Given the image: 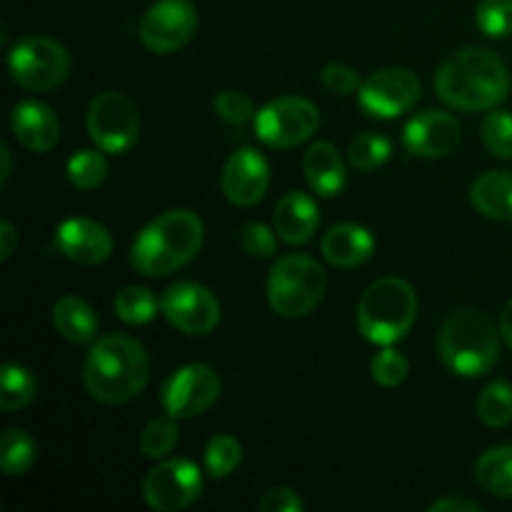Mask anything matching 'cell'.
<instances>
[{
  "label": "cell",
  "instance_id": "obj_11",
  "mask_svg": "<svg viewBox=\"0 0 512 512\" xmlns=\"http://www.w3.org/2000/svg\"><path fill=\"white\" fill-rule=\"evenodd\" d=\"M200 493H203V475L198 465L185 458L163 460L143 480L145 503L158 512L190 508Z\"/></svg>",
  "mask_w": 512,
  "mask_h": 512
},
{
  "label": "cell",
  "instance_id": "obj_41",
  "mask_svg": "<svg viewBox=\"0 0 512 512\" xmlns=\"http://www.w3.org/2000/svg\"><path fill=\"white\" fill-rule=\"evenodd\" d=\"M15 245H18V233H15L13 223L3 220L0 223V260H8L15 253Z\"/></svg>",
  "mask_w": 512,
  "mask_h": 512
},
{
  "label": "cell",
  "instance_id": "obj_37",
  "mask_svg": "<svg viewBox=\"0 0 512 512\" xmlns=\"http://www.w3.org/2000/svg\"><path fill=\"white\" fill-rule=\"evenodd\" d=\"M213 108L218 113V118H223L230 125H243L250 118H255L253 100L248 95L238 93V90H223V93L215 95Z\"/></svg>",
  "mask_w": 512,
  "mask_h": 512
},
{
  "label": "cell",
  "instance_id": "obj_28",
  "mask_svg": "<svg viewBox=\"0 0 512 512\" xmlns=\"http://www.w3.org/2000/svg\"><path fill=\"white\" fill-rule=\"evenodd\" d=\"M158 298L148 288L128 285L115 298V315L128 325H145L158 315Z\"/></svg>",
  "mask_w": 512,
  "mask_h": 512
},
{
  "label": "cell",
  "instance_id": "obj_39",
  "mask_svg": "<svg viewBox=\"0 0 512 512\" xmlns=\"http://www.w3.org/2000/svg\"><path fill=\"white\" fill-rule=\"evenodd\" d=\"M260 510L263 512H303L305 503L295 490L290 488H273L265 493L260 500Z\"/></svg>",
  "mask_w": 512,
  "mask_h": 512
},
{
  "label": "cell",
  "instance_id": "obj_17",
  "mask_svg": "<svg viewBox=\"0 0 512 512\" xmlns=\"http://www.w3.org/2000/svg\"><path fill=\"white\" fill-rule=\"evenodd\" d=\"M55 245L65 258L78 265H98L113 253L110 233L90 218L63 220L55 230Z\"/></svg>",
  "mask_w": 512,
  "mask_h": 512
},
{
  "label": "cell",
  "instance_id": "obj_1",
  "mask_svg": "<svg viewBox=\"0 0 512 512\" xmlns=\"http://www.w3.org/2000/svg\"><path fill=\"white\" fill-rule=\"evenodd\" d=\"M435 93L448 108L463 113L493 110L508 98L510 70L488 48H463L435 73Z\"/></svg>",
  "mask_w": 512,
  "mask_h": 512
},
{
  "label": "cell",
  "instance_id": "obj_21",
  "mask_svg": "<svg viewBox=\"0 0 512 512\" xmlns=\"http://www.w3.org/2000/svg\"><path fill=\"white\" fill-rule=\"evenodd\" d=\"M305 180L320 198H335L345 188V163L338 148L328 140H320L308 148L303 158Z\"/></svg>",
  "mask_w": 512,
  "mask_h": 512
},
{
  "label": "cell",
  "instance_id": "obj_25",
  "mask_svg": "<svg viewBox=\"0 0 512 512\" xmlns=\"http://www.w3.org/2000/svg\"><path fill=\"white\" fill-rule=\"evenodd\" d=\"M38 393V380L33 378L28 368L18 363H5L0 373V408L13 413V410L25 408L35 400Z\"/></svg>",
  "mask_w": 512,
  "mask_h": 512
},
{
  "label": "cell",
  "instance_id": "obj_14",
  "mask_svg": "<svg viewBox=\"0 0 512 512\" xmlns=\"http://www.w3.org/2000/svg\"><path fill=\"white\" fill-rule=\"evenodd\" d=\"M160 310H163L165 320L185 335L213 333L223 315L218 298L198 283L170 285L160 298Z\"/></svg>",
  "mask_w": 512,
  "mask_h": 512
},
{
  "label": "cell",
  "instance_id": "obj_9",
  "mask_svg": "<svg viewBox=\"0 0 512 512\" xmlns=\"http://www.w3.org/2000/svg\"><path fill=\"white\" fill-rule=\"evenodd\" d=\"M88 133L103 153H128L140 135L138 108L120 93H100L88 108Z\"/></svg>",
  "mask_w": 512,
  "mask_h": 512
},
{
  "label": "cell",
  "instance_id": "obj_30",
  "mask_svg": "<svg viewBox=\"0 0 512 512\" xmlns=\"http://www.w3.org/2000/svg\"><path fill=\"white\" fill-rule=\"evenodd\" d=\"M108 175V160L98 150H78L68 160V180L78 190H95Z\"/></svg>",
  "mask_w": 512,
  "mask_h": 512
},
{
  "label": "cell",
  "instance_id": "obj_23",
  "mask_svg": "<svg viewBox=\"0 0 512 512\" xmlns=\"http://www.w3.org/2000/svg\"><path fill=\"white\" fill-rule=\"evenodd\" d=\"M53 325L65 340L75 345L95 343L98 338V315L83 298L65 295L53 308Z\"/></svg>",
  "mask_w": 512,
  "mask_h": 512
},
{
  "label": "cell",
  "instance_id": "obj_38",
  "mask_svg": "<svg viewBox=\"0 0 512 512\" xmlns=\"http://www.w3.org/2000/svg\"><path fill=\"white\" fill-rule=\"evenodd\" d=\"M320 83H323L333 95H350L355 93V90H360L363 80H360L358 70L350 68V65L330 63L325 65L323 73H320Z\"/></svg>",
  "mask_w": 512,
  "mask_h": 512
},
{
  "label": "cell",
  "instance_id": "obj_26",
  "mask_svg": "<svg viewBox=\"0 0 512 512\" xmlns=\"http://www.w3.org/2000/svg\"><path fill=\"white\" fill-rule=\"evenodd\" d=\"M38 458L35 440L25 430L10 428L0 438V468L5 475H23L33 468Z\"/></svg>",
  "mask_w": 512,
  "mask_h": 512
},
{
  "label": "cell",
  "instance_id": "obj_42",
  "mask_svg": "<svg viewBox=\"0 0 512 512\" xmlns=\"http://www.w3.org/2000/svg\"><path fill=\"white\" fill-rule=\"evenodd\" d=\"M500 335H503L505 345L512 350V300L503 308L500 313Z\"/></svg>",
  "mask_w": 512,
  "mask_h": 512
},
{
  "label": "cell",
  "instance_id": "obj_4",
  "mask_svg": "<svg viewBox=\"0 0 512 512\" xmlns=\"http://www.w3.org/2000/svg\"><path fill=\"white\" fill-rule=\"evenodd\" d=\"M500 338L493 320L480 310H455L438 335V353L445 368L463 378L490 373L500 358Z\"/></svg>",
  "mask_w": 512,
  "mask_h": 512
},
{
  "label": "cell",
  "instance_id": "obj_5",
  "mask_svg": "<svg viewBox=\"0 0 512 512\" xmlns=\"http://www.w3.org/2000/svg\"><path fill=\"white\" fill-rule=\"evenodd\" d=\"M418 315V295L403 278H380L358 303V328L375 345H393L410 333Z\"/></svg>",
  "mask_w": 512,
  "mask_h": 512
},
{
  "label": "cell",
  "instance_id": "obj_10",
  "mask_svg": "<svg viewBox=\"0 0 512 512\" xmlns=\"http://www.w3.org/2000/svg\"><path fill=\"white\" fill-rule=\"evenodd\" d=\"M198 30V10L190 0H158L140 20V43L158 55L178 53Z\"/></svg>",
  "mask_w": 512,
  "mask_h": 512
},
{
  "label": "cell",
  "instance_id": "obj_12",
  "mask_svg": "<svg viewBox=\"0 0 512 512\" xmlns=\"http://www.w3.org/2000/svg\"><path fill=\"white\" fill-rule=\"evenodd\" d=\"M223 393L220 375L205 363H190L175 370L163 385V408L173 418H195L213 408Z\"/></svg>",
  "mask_w": 512,
  "mask_h": 512
},
{
  "label": "cell",
  "instance_id": "obj_2",
  "mask_svg": "<svg viewBox=\"0 0 512 512\" xmlns=\"http://www.w3.org/2000/svg\"><path fill=\"white\" fill-rule=\"evenodd\" d=\"M150 380V360L143 345L128 335L95 340L83 368L85 390L105 405H120L143 393Z\"/></svg>",
  "mask_w": 512,
  "mask_h": 512
},
{
  "label": "cell",
  "instance_id": "obj_24",
  "mask_svg": "<svg viewBox=\"0 0 512 512\" xmlns=\"http://www.w3.org/2000/svg\"><path fill=\"white\" fill-rule=\"evenodd\" d=\"M475 480L495 498H512V445L485 450L475 463Z\"/></svg>",
  "mask_w": 512,
  "mask_h": 512
},
{
  "label": "cell",
  "instance_id": "obj_16",
  "mask_svg": "<svg viewBox=\"0 0 512 512\" xmlns=\"http://www.w3.org/2000/svg\"><path fill=\"white\" fill-rule=\"evenodd\" d=\"M223 193L238 208H250L260 203L270 183L268 160L253 148L235 150L223 168Z\"/></svg>",
  "mask_w": 512,
  "mask_h": 512
},
{
  "label": "cell",
  "instance_id": "obj_27",
  "mask_svg": "<svg viewBox=\"0 0 512 512\" xmlns=\"http://www.w3.org/2000/svg\"><path fill=\"white\" fill-rule=\"evenodd\" d=\"M478 418L488 428H505L512 423V385L505 380H493L485 385L478 398Z\"/></svg>",
  "mask_w": 512,
  "mask_h": 512
},
{
  "label": "cell",
  "instance_id": "obj_29",
  "mask_svg": "<svg viewBox=\"0 0 512 512\" xmlns=\"http://www.w3.org/2000/svg\"><path fill=\"white\" fill-rule=\"evenodd\" d=\"M393 155V143H390L385 135L378 133H363L358 138H353L348 148V158L353 163L355 170H363V173H370V170H378L380 165H385Z\"/></svg>",
  "mask_w": 512,
  "mask_h": 512
},
{
  "label": "cell",
  "instance_id": "obj_32",
  "mask_svg": "<svg viewBox=\"0 0 512 512\" xmlns=\"http://www.w3.org/2000/svg\"><path fill=\"white\" fill-rule=\"evenodd\" d=\"M243 460V448L233 435H215L205 448V470L213 478H228Z\"/></svg>",
  "mask_w": 512,
  "mask_h": 512
},
{
  "label": "cell",
  "instance_id": "obj_19",
  "mask_svg": "<svg viewBox=\"0 0 512 512\" xmlns=\"http://www.w3.org/2000/svg\"><path fill=\"white\" fill-rule=\"evenodd\" d=\"M320 225V210L310 195L288 193L280 198L273 213V228L288 245H303L315 235Z\"/></svg>",
  "mask_w": 512,
  "mask_h": 512
},
{
  "label": "cell",
  "instance_id": "obj_8",
  "mask_svg": "<svg viewBox=\"0 0 512 512\" xmlns=\"http://www.w3.org/2000/svg\"><path fill=\"white\" fill-rule=\"evenodd\" d=\"M320 128V110L310 100L285 98L270 100L260 113H255V135L268 148H295L313 138Z\"/></svg>",
  "mask_w": 512,
  "mask_h": 512
},
{
  "label": "cell",
  "instance_id": "obj_3",
  "mask_svg": "<svg viewBox=\"0 0 512 512\" xmlns=\"http://www.w3.org/2000/svg\"><path fill=\"white\" fill-rule=\"evenodd\" d=\"M203 238V220L193 210H168L140 230L130 260L148 278L170 275L200 253Z\"/></svg>",
  "mask_w": 512,
  "mask_h": 512
},
{
  "label": "cell",
  "instance_id": "obj_18",
  "mask_svg": "<svg viewBox=\"0 0 512 512\" xmlns=\"http://www.w3.org/2000/svg\"><path fill=\"white\" fill-rule=\"evenodd\" d=\"M13 135L23 148L33 153H50L60 140V120L48 105L38 100H25L13 108Z\"/></svg>",
  "mask_w": 512,
  "mask_h": 512
},
{
  "label": "cell",
  "instance_id": "obj_22",
  "mask_svg": "<svg viewBox=\"0 0 512 512\" xmlns=\"http://www.w3.org/2000/svg\"><path fill=\"white\" fill-rule=\"evenodd\" d=\"M475 210L485 218L512 223V170H488L470 188Z\"/></svg>",
  "mask_w": 512,
  "mask_h": 512
},
{
  "label": "cell",
  "instance_id": "obj_43",
  "mask_svg": "<svg viewBox=\"0 0 512 512\" xmlns=\"http://www.w3.org/2000/svg\"><path fill=\"white\" fill-rule=\"evenodd\" d=\"M0 160H3V170H0V183H8V178H10V150L5 148H0Z\"/></svg>",
  "mask_w": 512,
  "mask_h": 512
},
{
  "label": "cell",
  "instance_id": "obj_35",
  "mask_svg": "<svg viewBox=\"0 0 512 512\" xmlns=\"http://www.w3.org/2000/svg\"><path fill=\"white\" fill-rule=\"evenodd\" d=\"M370 373H373L375 383L383 385V388H398L408 378L410 363L403 353L385 345V350H380L370 363Z\"/></svg>",
  "mask_w": 512,
  "mask_h": 512
},
{
  "label": "cell",
  "instance_id": "obj_7",
  "mask_svg": "<svg viewBox=\"0 0 512 512\" xmlns=\"http://www.w3.org/2000/svg\"><path fill=\"white\" fill-rule=\"evenodd\" d=\"M10 78L25 90L45 93L68 78L70 55L63 43L48 35H28L8 53Z\"/></svg>",
  "mask_w": 512,
  "mask_h": 512
},
{
  "label": "cell",
  "instance_id": "obj_20",
  "mask_svg": "<svg viewBox=\"0 0 512 512\" xmlns=\"http://www.w3.org/2000/svg\"><path fill=\"white\" fill-rule=\"evenodd\" d=\"M375 250V238L368 228L355 223H340L330 228L323 238V258L335 268H358L370 260Z\"/></svg>",
  "mask_w": 512,
  "mask_h": 512
},
{
  "label": "cell",
  "instance_id": "obj_15",
  "mask_svg": "<svg viewBox=\"0 0 512 512\" xmlns=\"http://www.w3.org/2000/svg\"><path fill=\"white\" fill-rule=\"evenodd\" d=\"M463 140V130L455 115L443 110H425L408 120L403 130V145L418 158H445L455 153Z\"/></svg>",
  "mask_w": 512,
  "mask_h": 512
},
{
  "label": "cell",
  "instance_id": "obj_13",
  "mask_svg": "<svg viewBox=\"0 0 512 512\" xmlns=\"http://www.w3.org/2000/svg\"><path fill=\"white\" fill-rule=\"evenodd\" d=\"M420 93H423V85H420L418 75L410 68L393 65V68H383L363 80L358 100L365 113L373 118L393 120L408 113L420 100Z\"/></svg>",
  "mask_w": 512,
  "mask_h": 512
},
{
  "label": "cell",
  "instance_id": "obj_31",
  "mask_svg": "<svg viewBox=\"0 0 512 512\" xmlns=\"http://www.w3.org/2000/svg\"><path fill=\"white\" fill-rule=\"evenodd\" d=\"M178 418L168 415V418H155L145 425L143 435H140V450H143L145 458H165L168 453H173V448L178 445L180 430Z\"/></svg>",
  "mask_w": 512,
  "mask_h": 512
},
{
  "label": "cell",
  "instance_id": "obj_33",
  "mask_svg": "<svg viewBox=\"0 0 512 512\" xmlns=\"http://www.w3.org/2000/svg\"><path fill=\"white\" fill-rule=\"evenodd\" d=\"M483 140L495 158L512 160V113L490 110L483 120Z\"/></svg>",
  "mask_w": 512,
  "mask_h": 512
},
{
  "label": "cell",
  "instance_id": "obj_34",
  "mask_svg": "<svg viewBox=\"0 0 512 512\" xmlns=\"http://www.w3.org/2000/svg\"><path fill=\"white\" fill-rule=\"evenodd\" d=\"M475 23L488 38L512 35V0H480Z\"/></svg>",
  "mask_w": 512,
  "mask_h": 512
},
{
  "label": "cell",
  "instance_id": "obj_36",
  "mask_svg": "<svg viewBox=\"0 0 512 512\" xmlns=\"http://www.w3.org/2000/svg\"><path fill=\"white\" fill-rule=\"evenodd\" d=\"M240 248L250 258H273L278 250V233L263 223H248L240 228Z\"/></svg>",
  "mask_w": 512,
  "mask_h": 512
},
{
  "label": "cell",
  "instance_id": "obj_40",
  "mask_svg": "<svg viewBox=\"0 0 512 512\" xmlns=\"http://www.w3.org/2000/svg\"><path fill=\"white\" fill-rule=\"evenodd\" d=\"M480 510L483 508H480L478 503L465 498H445L430 505V512H480Z\"/></svg>",
  "mask_w": 512,
  "mask_h": 512
},
{
  "label": "cell",
  "instance_id": "obj_6",
  "mask_svg": "<svg viewBox=\"0 0 512 512\" xmlns=\"http://www.w3.org/2000/svg\"><path fill=\"white\" fill-rule=\"evenodd\" d=\"M328 278L310 255H283L268 275V303L283 318H303L323 300Z\"/></svg>",
  "mask_w": 512,
  "mask_h": 512
}]
</instances>
